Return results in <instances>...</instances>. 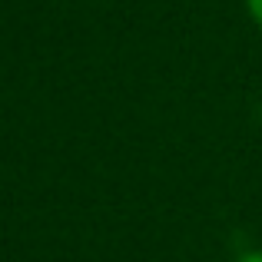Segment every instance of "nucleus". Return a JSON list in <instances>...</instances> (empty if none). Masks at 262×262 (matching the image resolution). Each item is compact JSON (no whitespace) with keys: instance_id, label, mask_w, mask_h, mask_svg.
Masks as SVG:
<instances>
[{"instance_id":"1","label":"nucleus","mask_w":262,"mask_h":262,"mask_svg":"<svg viewBox=\"0 0 262 262\" xmlns=\"http://www.w3.org/2000/svg\"><path fill=\"white\" fill-rule=\"evenodd\" d=\"M246 10H249V17H252V24L262 30V0H246Z\"/></svg>"},{"instance_id":"2","label":"nucleus","mask_w":262,"mask_h":262,"mask_svg":"<svg viewBox=\"0 0 262 262\" xmlns=\"http://www.w3.org/2000/svg\"><path fill=\"white\" fill-rule=\"evenodd\" d=\"M236 262H262V249H249V252H243Z\"/></svg>"}]
</instances>
